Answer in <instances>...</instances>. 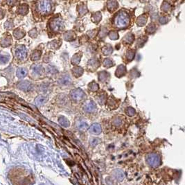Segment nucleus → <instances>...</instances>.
<instances>
[{"label": "nucleus", "mask_w": 185, "mask_h": 185, "mask_svg": "<svg viewBox=\"0 0 185 185\" xmlns=\"http://www.w3.org/2000/svg\"><path fill=\"white\" fill-rule=\"evenodd\" d=\"M114 24L116 27L122 28H125L129 24V16L127 13L121 11L117 15L114 20Z\"/></svg>", "instance_id": "nucleus-1"}, {"label": "nucleus", "mask_w": 185, "mask_h": 185, "mask_svg": "<svg viewBox=\"0 0 185 185\" xmlns=\"http://www.w3.org/2000/svg\"><path fill=\"white\" fill-rule=\"evenodd\" d=\"M38 12L42 15H47L52 9V3L51 0H40L37 5Z\"/></svg>", "instance_id": "nucleus-2"}, {"label": "nucleus", "mask_w": 185, "mask_h": 185, "mask_svg": "<svg viewBox=\"0 0 185 185\" xmlns=\"http://www.w3.org/2000/svg\"><path fill=\"white\" fill-rule=\"evenodd\" d=\"M146 160L148 164L152 167H157L161 163L160 156L156 153H149L146 156Z\"/></svg>", "instance_id": "nucleus-3"}, {"label": "nucleus", "mask_w": 185, "mask_h": 185, "mask_svg": "<svg viewBox=\"0 0 185 185\" xmlns=\"http://www.w3.org/2000/svg\"><path fill=\"white\" fill-rule=\"evenodd\" d=\"M70 95L73 100L76 101H81L86 97V94H85L84 91L81 89H74V90L72 91Z\"/></svg>", "instance_id": "nucleus-4"}, {"label": "nucleus", "mask_w": 185, "mask_h": 185, "mask_svg": "<svg viewBox=\"0 0 185 185\" xmlns=\"http://www.w3.org/2000/svg\"><path fill=\"white\" fill-rule=\"evenodd\" d=\"M15 56L20 60H24L27 56V50L24 45L18 46L15 49Z\"/></svg>", "instance_id": "nucleus-5"}, {"label": "nucleus", "mask_w": 185, "mask_h": 185, "mask_svg": "<svg viewBox=\"0 0 185 185\" xmlns=\"http://www.w3.org/2000/svg\"><path fill=\"white\" fill-rule=\"evenodd\" d=\"M64 24L62 23V21H61V20L58 19H54L51 22V28L54 31H60L63 28Z\"/></svg>", "instance_id": "nucleus-6"}, {"label": "nucleus", "mask_w": 185, "mask_h": 185, "mask_svg": "<svg viewBox=\"0 0 185 185\" xmlns=\"http://www.w3.org/2000/svg\"><path fill=\"white\" fill-rule=\"evenodd\" d=\"M18 87L24 91H29L33 89V85L31 83L29 82V81H22V82H20L19 84H18Z\"/></svg>", "instance_id": "nucleus-7"}, {"label": "nucleus", "mask_w": 185, "mask_h": 185, "mask_svg": "<svg viewBox=\"0 0 185 185\" xmlns=\"http://www.w3.org/2000/svg\"><path fill=\"white\" fill-rule=\"evenodd\" d=\"M83 109H84V111L88 113L94 112L96 109V105L94 101H89L87 103H85Z\"/></svg>", "instance_id": "nucleus-8"}, {"label": "nucleus", "mask_w": 185, "mask_h": 185, "mask_svg": "<svg viewBox=\"0 0 185 185\" xmlns=\"http://www.w3.org/2000/svg\"><path fill=\"white\" fill-rule=\"evenodd\" d=\"M58 83L61 86H67L72 83V79L68 75H64L61 76V78L59 79Z\"/></svg>", "instance_id": "nucleus-9"}, {"label": "nucleus", "mask_w": 185, "mask_h": 185, "mask_svg": "<svg viewBox=\"0 0 185 185\" xmlns=\"http://www.w3.org/2000/svg\"><path fill=\"white\" fill-rule=\"evenodd\" d=\"M89 132L92 135H99L101 133V127L99 123H94L89 128Z\"/></svg>", "instance_id": "nucleus-10"}, {"label": "nucleus", "mask_w": 185, "mask_h": 185, "mask_svg": "<svg viewBox=\"0 0 185 185\" xmlns=\"http://www.w3.org/2000/svg\"><path fill=\"white\" fill-rule=\"evenodd\" d=\"M112 175H113L114 178H115L116 180L118 181H122L124 180V178H125L124 173L121 170H119V169L115 170L113 171Z\"/></svg>", "instance_id": "nucleus-11"}, {"label": "nucleus", "mask_w": 185, "mask_h": 185, "mask_svg": "<svg viewBox=\"0 0 185 185\" xmlns=\"http://www.w3.org/2000/svg\"><path fill=\"white\" fill-rule=\"evenodd\" d=\"M12 42H13L12 38L10 36H6V37L1 38V41H0V44H1V45L3 47H7V46L11 45Z\"/></svg>", "instance_id": "nucleus-12"}, {"label": "nucleus", "mask_w": 185, "mask_h": 185, "mask_svg": "<svg viewBox=\"0 0 185 185\" xmlns=\"http://www.w3.org/2000/svg\"><path fill=\"white\" fill-rule=\"evenodd\" d=\"M32 71L34 74L36 75H42L44 72V69L41 65H34L32 66Z\"/></svg>", "instance_id": "nucleus-13"}, {"label": "nucleus", "mask_w": 185, "mask_h": 185, "mask_svg": "<svg viewBox=\"0 0 185 185\" xmlns=\"http://www.w3.org/2000/svg\"><path fill=\"white\" fill-rule=\"evenodd\" d=\"M27 73H28L27 70H26V68L20 67L17 69V72H16V75H17V76L19 78H22L26 76Z\"/></svg>", "instance_id": "nucleus-14"}, {"label": "nucleus", "mask_w": 185, "mask_h": 185, "mask_svg": "<svg viewBox=\"0 0 185 185\" xmlns=\"http://www.w3.org/2000/svg\"><path fill=\"white\" fill-rule=\"evenodd\" d=\"M76 128L79 131H85L88 128V124L86 122L83 121H78L76 124Z\"/></svg>", "instance_id": "nucleus-15"}, {"label": "nucleus", "mask_w": 185, "mask_h": 185, "mask_svg": "<svg viewBox=\"0 0 185 185\" xmlns=\"http://www.w3.org/2000/svg\"><path fill=\"white\" fill-rule=\"evenodd\" d=\"M47 101V98L44 96H38L35 99V103L37 105H42Z\"/></svg>", "instance_id": "nucleus-16"}, {"label": "nucleus", "mask_w": 185, "mask_h": 185, "mask_svg": "<svg viewBox=\"0 0 185 185\" xmlns=\"http://www.w3.org/2000/svg\"><path fill=\"white\" fill-rule=\"evenodd\" d=\"M99 66V61L96 60V59H91V60L89 61L88 62V67L89 69H92V70H95V69L98 67Z\"/></svg>", "instance_id": "nucleus-17"}, {"label": "nucleus", "mask_w": 185, "mask_h": 185, "mask_svg": "<svg viewBox=\"0 0 185 185\" xmlns=\"http://www.w3.org/2000/svg\"><path fill=\"white\" fill-rule=\"evenodd\" d=\"M126 71V67L124 65H120L118 67L117 70L116 71V75L117 76L121 77L125 75Z\"/></svg>", "instance_id": "nucleus-18"}, {"label": "nucleus", "mask_w": 185, "mask_h": 185, "mask_svg": "<svg viewBox=\"0 0 185 185\" xmlns=\"http://www.w3.org/2000/svg\"><path fill=\"white\" fill-rule=\"evenodd\" d=\"M28 7L26 4H22L21 6H20L17 10L18 13H20V15H26V14L28 13Z\"/></svg>", "instance_id": "nucleus-19"}, {"label": "nucleus", "mask_w": 185, "mask_h": 185, "mask_svg": "<svg viewBox=\"0 0 185 185\" xmlns=\"http://www.w3.org/2000/svg\"><path fill=\"white\" fill-rule=\"evenodd\" d=\"M13 35L15 37V38H17V39L19 40V39H21L22 38H23L24 35H25V33H24V32L22 30L17 28V29H15V30H14Z\"/></svg>", "instance_id": "nucleus-20"}, {"label": "nucleus", "mask_w": 185, "mask_h": 185, "mask_svg": "<svg viewBox=\"0 0 185 185\" xmlns=\"http://www.w3.org/2000/svg\"><path fill=\"white\" fill-rule=\"evenodd\" d=\"M58 121H59V123L62 126H64L65 128L69 127L70 125V121H68V119L64 117H60V119H59L58 120Z\"/></svg>", "instance_id": "nucleus-21"}, {"label": "nucleus", "mask_w": 185, "mask_h": 185, "mask_svg": "<svg viewBox=\"0 0 185 185\" xmlns=\"http://www.w3.org/2000/svg\"><path fill=\"white\" fill-rule=\"evenodd\" d=\"M83 70L81 67H75L73 70V74L76 77H79L83 74Z\"/></svg>", "instance_id": "nucleus-22"}, {"label": "nucleus", "mask_w": 185, "mask_h": 185, "mask_svg": "<svg viewBox=\"0 0 185 185\" xmlns=\"http://www.w3.org/2000/svg\"><path fill=\"white\" fill-rule=\"evenodd\" d=\"M101 139H99V138H95V137H92L91 138L90 140H89V144H90L91 146L92 147H95V146L98 145V144L100 143Z\"/></svg>", "instance_id": "nucleus-23"}, {"label": "nucleus", "mask_w": 185, "mask_h": 185, "mask_svg": "<svg viewBox=\"0 0 185 185\" xmlns=\"http://www.w3.org/2000/svg\"><path fill=\"white\" fill-rule=\"evenodd\" d=\"M40 56H41V52H39V51H36L31 55V60L33 61L38 60L40 58Z\"/></svg>", "instance_id": "nucleus-24"}, {"label": "nucleus", "mask_w": 185, "mask_h": 185, "mask_svg": "<svg viewBox=\"0 0 185 185\" xmlns=\"http://www.w3.org/2000/svg\"><path fill=\"white\" fill-rule=\"evenodd\" d=\"M81 61V56H79L78 54L74 55V57L72 58V63L74 65H78Z\"/></svg>", "instance_id": "nucleus-25"}, {"label": "nucleus", "mask_w": 185, "mask_h": 185, "mask_svg": "<svg viewBox=\"0 0 185 185\" xmlns=\"http://www.w3.org/2000/svg\"><path fill=\"white\" fill-rule=\"evenodd\" d=\"M89 88L92 91H96L99 89V85L95 82H92L89 85Z\"/></svg>", "instance_id": "nucleus-26"}, {"label": "nucleus", "mask_w": 185, "mask_h": 185, "mask_svg": "<svg viewBox=\"0 0 185 185\" xmlns=\"http://www.w3.org/2000/svg\"><path fill=\"white\" fill-rule=\"evenodd\" d=\"M103 65H104L105 67L109 68V67H112L114 65V63L110 59H105V60H104V62H103Z\"/></svg>", "instance_id": "nucleus-27"}, {"label": "nucleus", "mask_w": 185, "mask_h": 185, "mask_svg": "<svg viewBox=\"0 0 185 185\" xmlns=\"http://www.w3.org/2000/svg\"><path fill=\"white\" fill-rule=\"evenodd\" d=\"M107 78V72H101L100 74H99V80H100L101 81H106Z\"/></svg>", "instance_id": "nucleus-28"}, {"label": "nucleus", "mask_w": 185, "mask_h": 185, "mask_svg": "<svg viewBox=\"0 0 185 185\" xmlns=\"http://www.w3.org/2000/svg\"><path fill=\"white\" fill-rule=\"evenodd\" d=\"M10 58L9 56H7V55L4 54H0V62H2V63H5L9 61Z\"/></svg>", "instance_id": "nucleus-29"}, {"label": "nucleus", "mask_w": 185, "mask_h": 185, "mask_svg": "<svg viewBox=\"0 0 185 185\" xmlns=\"http://www.w3.org/2000/svg\"><path fill=\"white\" fill-rule=\"evenodd\" d=\"M98 100L99 102L101 104H103V103H104L105 100H106V95H105V93H102V94L99 95Z\"/></svg>", "instance_id": "nucleus-30"}, {"label": "nucleus", "mask_w": 185, "mask_h": 185, "mask_svg": "<svg viewBox=\"0 0 185 185\" xmlns=\"http://www.w3.org/2000/svg\"><path fill=\"white\" fill-rule=\"evenodd\" d=\"M126 113L128 116H130V117H132V116L135 115V110L133 108V107H128V108L126 110Z\"/></svg>", "instance_id": "nucleus-31"}, {"label": "nucleus", "mask_w": 185, "mask_h": 185, "mask_svg": "<svg viewBox=\"0 0 185 185\" xmlns=\"http://www.w3.org/2000/svg\"><path fill=\"white\" fill-rule=\"evenodd\" d=\"M103 52L105 55H110L112 52V49L111 46H106L105 48H103Z\"/></svg>", "instance_id": "nucleus-32"}, {"label": "nucleus", "mask_w": 185, "mask_h": 185, "mask_svg": "<svg viewBox=\"0 0 185 185\" xmlns=\"http://www.w3.org/2000/svg\"><path fill=\"white\" fill-rule=\"evenodd\" d=\"M134 56H135V52L133 50L130 51V52H128L127 54V58L129 60H132L134 58Z\"/></svg>", "instance_id": "nucleus-33"}, {"label": "nucleus", "mask_w": 185, "mask_h": 185, "mask_svg": "<svg viewBox=\"0 0 185 185\" xmlns=\"http://www.w3.org/2000/svg\"><path fill=\"white\" fill-rule=\"evenodd\" d=\"M13 26V22L11 20H8V21L5 23V28H7V29H10Z\"/></svg>", "instance_id": "nucleus-34"}, {"label": "nucleus", "mask_w": 185, "mask_h": 185, "mask_svg": "<svg viewBox=\"0 0 185 185\" xmlns=\"http://www.w3.org/2000/svg\"><path fill=\"white\" fill-rule=\"evenodd\" d=\"M17 2V0H7V4L8 5L13 7L16 4V3Z\"/></svg>", "instance_id": "nucleus-35"}, {"label": "nucleus", "mask_w": 185, "mask_h": 185, "mask_svg": "<svg viewBox=\"0 0 185 185\" xmlns=\"http://www.w3.org/2000/svg\"><path fill=\"white\" fill-rule=\"evenodd\" d=\"M4 16V11L2 9H0V19H2Z\"/></svg>", "instance_id": "nucleus-36"}]
</instances>
